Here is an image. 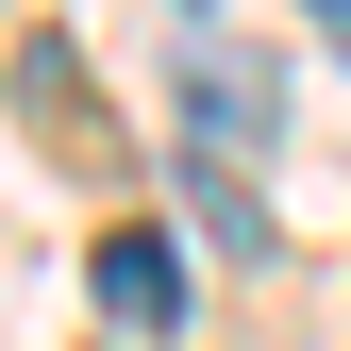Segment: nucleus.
<instances>
[{
	"mask_svg": "<svg viewBox=\"0 0 351 351\" xmlns=\"http://www.w3.org/2000/svg\"><path fill=\"white\" fill-rule=\"evenodd\" d=\"M184 134L217 167H251V151L285 134V67L251 51V34H184Z\"/></svg>",
	"mask_w": 351,
	"mask_h": 351,
	"instance_id": "nucleus-1",
	"label": "nucleus"
},
{
	"mask_svg": "<svg viewBox=\"0 0 351 351\" xmlns=\"http://www.w3.org/2000/svg\"><path fill=\"white\" fill-rule=\"evenodd\" d=\"M84 285H101L117 335H184V251H167V234H101V268H84Z\"/></svg>",
	"mask_w": 351,
	"mask_h": 351,
	"instance_id": "nucleus-2",
	"label": "nucleus"
},
{
	"mask_svg": "<svg viewBox=\"0 0 351 351\" xmlns=\"http://www.w3.org/2000/svg\"><path fill=\"white\" fill-rule=\"evenodd\" d=\"M318 17H351V0H318Z\"/></svg>",
	"mask_w": 351,
	"mask_h": 351,
	"instance_id": "nucleus-3",
	"label": "nucleus"
}]
</instances>
